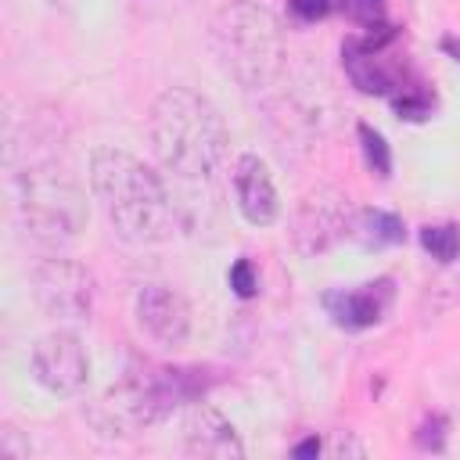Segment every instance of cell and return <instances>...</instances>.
Wrapping results in <instances>:
<instances>
[{
	"mask_svg": "<svg viewBox=\"0 0 460 460\" xmlns=\"http://www.w3.org/2000/svg\"><path fill=\"white\" fill-rule=\"evenodd\" d=\"M147 140L162 169L183 180H208L226 162L230 133L208 97L190 86H169L147 115Z\"/></svg>",
	"mask_w": 460,
	"mask_h": 460,
	"instance_id": "obj_1",
	"label": "cell"
},
{
	"mask_svg": "<svg viewBox=\"0 0 460 460\" xmlns=\"http://www.w3.org/2000/svg\"><path fill=\"white\" fill-rule=\"evenodd\" d=\"M90 190L101 201L111 230L129 244L165 241L172 230V201L155 169L119 147H97L90 155Z\"/></svg>",
	"mask_w": 460,
	"mask_h": 460,
	"instance_id": "obj_2",
	"label": "cell"
},
{
	"mask_svg": "<svg viewBox=\"0 0 460 460\" xmlns=\"http://www.w3.org/2000/svg\"><path fill=\"white\" fill-rule=\"evenodd\" d=\"M11 194L22 230L43 248H65L86 226V194L54 155L29 158L25 151V162L11 169Z\"/></svg>",
	"mask_w": 460,
	"mask_h": 460,
	"instance_id": "obj_3",
	"label": "cell"
},
{
	"mask_svg": "<svg viewBox=\"0 0 460 460\" xmlns=\"http://www.w3.org/2000/svg\"><path fill=\"white\" fill-rule=\"evenodd\" d=\"M208 388V377L194 367H147L133 370L119 385H111L97 410L93 424L104 435H137L158 420H165L180 402L198 399Z\"/></svg>",
	"mask_w": 460,
	"mask_h": 460,
	"instance_id": "obj_4",
	"label": "cell"
},
{
	"mask_svg": "<svg viewBox=\"0 0 460 460\" xmlns=\"http://www.w3.org/2000/svg\"><path fill=\"white\" fill-rule=\"evenodd\" d=\"M216 50L226 65V72L248 90L266 93L284 75V36L277 18L259 4H230L219 11L212 25Z\"/></svg>",
	"mask_w": 460,
	"mask_h": 460,
	"instance_id": "obj_5",
	"label": "cell"
},
{
	"mask_svg": "<svg viewBox=\"0 0 460 460\" xmlns=\"http://www.w3.org/2000/svg\"><path fill=\"white\" fill-rule=\"evenodd\" d=\"M32 298L50 320H86L93 309V273L65 255L40 259L29 270Z\"/></svg>",
	"mask_w": 460,
	"mask_h": 460,
	"instance_id": "obj_6",
	"label": "cell"
},
{
	"mask_svg": "<svg viewBox=\"0 0 460 460\" xmlns=\"http://www.w3.org/2000/svg\"><path fill=\"white\" fill-rule=\"evenodd\" d=\"M349 230H352V208L338 187H316L302 194V201L295 205L291 241L305 259L331 252Z\"/></svg>",
	"mask_w": 460,
	"mask_h": 460,
	"instance_id": "obj_7",
	"label": "cell"
},
{
	"mask_svg": "<svg viewBox=\"0 0 460 460\" xmlns=\"http://www.w3.org/2000/svg\"><path fill=\"white\" fill-rule=\"evenodd\" d=\"M32 377L50 395H75L90 377V356L75 331H50L32 345Z\"/></svg>",
	"mask_w": 460,
	"mask_h": 460,
	"instance_id": "obj_8",
	"label": "cell"
},
{
	"mask_svg": "<svg viewBox=\"0 0 460 460\" xmlns=\"http://www.w3.org/2000/svg\"><path fill=\"white\" fill-rule=\"evenodd\" d=\"M137 323L144 327L147 338H155L158 345L180 349L190 338V305L180 291H172L169 284H144L137 291Z\"/></svg>",
	"mask_w": 460,
	"mask_h": 460,
	"instance_id": "obj_9",
	"label": "cell"
},
{
	"mask_svg": "<svg viewBox=\"0 0 460 460\" xmlns=\"http://www.w3.org/2000/svg\"><path fill=\"white\" fill-rule=\"evenodd\" d=\"M234 190H237V208L252 226H270L280 216L277 187L270 176V165L259 155H241L234 165Z\"/></svg>",
	"mask_w": 460,
	"mask_h": 460,
	"instance_id": "obj_10",
	"label": "cell"
},
{
	"mask_svg": "<svg viewBox=\"0 0 460 460\" xmlns=\"http://www.w3.org/2000/svg\"><path fill=\"white\" fill-rule=\"evenodd\" d=\"M323 305H327V313L334 316L338 327H345V331H367L392 305V280L388 277H377V280L359 284L352 291H331V295H323Z\"/></svg>",
	"mask_w": 460,
	"mask_h": 460,
	"instance_id": "obj_11",
	"label": "cell"
},
{
	"mask_svg": "<svg viewBox=\"0 0 460 460\" xmlns=\"http://www.w3.org/2000/svg\"><path fill=\"white\" fill-rule=\"evenodd\" d=\"M183 442H187V453L208 456V460H241L244 456L237 428L212 406H194L187 413Z\"/></svg>",
	"mask_w": 460,
	"mask_h": 460,
	"instance_id": "obj_12",
	"label": "cell"
},
{
	"mask_svg": "<svg viewBox=\"0 0 460 460\" xmlns=\"http://www.w3.org/2000/svg\"><path fill=\"white\" fill-rule=\"evenodd\" d=\"M341 68L352 79V86L363 93H392L399 83V72L388 68L381 50L370 47L367 40H345L341 43Z\"/></svg>",
	"mask_w": 460,
	"mask_h": 460,
	"instance_id": "obj_13",
	"label": "cell"
},
{
	"mask_svg": "<svg viewBox=\"0 0 460 460\" xmlns=\"http://www.w3.org/2000/svg\"><path fill=\"white\" fill-rule=\"evenodd\" d=\"M359 244L367 248H392V244H402L406 237V226L395 212H385V208H363L352 216V230H349Z\"/></svg>",
	"mask_w": 460,
	"mask_h": 460,
	"instance_id": "obj_14",
	"label": "cell"
},
{
	"mask_svg": "<svg viewBox=\"0 0 460 460\" xmlns=\"http://www.w3.org/2000/svg\"><path fill=\"white\" fill-rule=\"evenodd\" d=\"M420 244L431 259L453 262L460 255V226L456 223H428V226H420Z\"/></svg>",
	"mask_w": 460,
	"mask_h": 460,
	"instance_id": "obj_15",
	"label": "cell"
},
{
	"mask_svg": "<svg viewBox=\"0 0 460 460\" xmlns=\"http://www.w3.org/2000/svg\"><path fill=\"white\" fill-rule=\"evenodd\" d=\"M356 137H359V147H363V158H367V169L381 180L392 176V151H388V140L370 126V122H359L356 126Z\"/></svg>",
	"mask_w": 460,
	"mask_h": 460,
	"instance_id": "obj_16",
	"label": "cell"
},
{
	"mask_svg": "<svg viewBox=\"0 0 460 460\" xmlns=\"http://www.w3.org/2000/svg\"><path fill=\"white\" fill-rule=\"evenodd\" d=\"M392 104H395L399 119H410V122H420V119H428V115H431V97H428L424 90H406V93H402V97H395Z\"/></svg>",
	"mask_w": 460,
	"mask_h": 460,
	"instance_id": "obj_17",
	"label": "cell"
},
{
	"mask_svg": "<svg viewBox=\"0 0 460 460\" xmlns=\"http://www.w3.org/2000/svg\"><path fill=\"white\" fill-rule=\"evenodd\" d=\"M341 11H345L352 22L367 25V29H374V25L385 22V7H381V0H341Z\"/></svg>",
	"mask_w": 460,
	"mask_h": 460,
	"instance_id": "obj_18",
	"label": "cell"
},
{
	"mask_svg": "<svg viewBox=\"0 0 460 460\" xmlns=\"http://www.w3.org/2000/svg\"><path fill=\"white\" fill-rule=\"evenodd\" d=\"M446 428H449L446 417H438V413L428 417V420L420 424V431H417V446H420V449H435V453H442V449H446Z\"/></svg>",
	"mask_w": 460,
	"mask_h": 460,
	"instance_id": "obj_19",
	"label": "cell"
},
{
	"mask_svg": "<svg viewBox=\"0 0 460 460\" xmlns=\"http://www.w3.org/2000/svg\"><path fill=\"white\" fill-rule=\"evenodd\" d=\"M230 288H234L241 298H252V295L259 291V280H255V270H252L248 259H237V262L230 266Z\"/></svg>",
	"mask_w": 460,
	"mask_h": 460,
	"instance_id": "obj_20",
	"label": "cell"
},
{
	"mask_svg": "<svg viewBox=\"0 0 460 460\" xmlns=\"http://www.w3.org/2000/svg\"><path fill=\"white\" fill-rule=\"evenodd\" d=\"M288 7H291V14H295L298 22H316V18H323L334 4H331V0H288Z\"/></svg>",
	"mask_w": 460,
	"mask_h": 460,
	"instance_id": "obj_21",
	"label": "cell"
},
{
	"mask_svg": "<svg viewBox=\"0 0 460 460\" xmlns=\"http://www.w3.org/2000/svg\"><path fill=\"white\" fill-rule=\"evenodd\" d=\"M0 456L25 460V456H29V442H18V431H14V428H4V431H0Z\"/></svg>",
	"mask_w": 460,
	"mask_h": 460,
	"instance_id": "obj_22",
	"label": "cell"
},
{
	"mask_svg": "<svg viewBox=\"0 0 460 460\" xmlns=\"http://www.w3.org/2000/svg\"><path fill=\"white\" fill-rule=\"evenodd\" d=\"M316 453H320V438H316V435H309L305 442H298V446L291 449V456H298V460H302V456H316Z\"/></svg>",
	"mask_w": 460,
	"mask_h": 460,
	"instance_id": "obj_23",
	"label": "cell"
},
{
	"mask_svg": "<svg viewBox=\"0 0 460 460\" xmlns=\"http://www.w3.org/2000/svg\"><path fill=\"white\" fill-rule=\"evenodd\" d=\"M442 50H446L453 61H460V40H456V36H446V40H442Z\"/></svg>",
	"mask_w": 460,
	"mask_h": 460,
	"instance_id": "obj_24",
	"label": "cell"
}]
</instances>
